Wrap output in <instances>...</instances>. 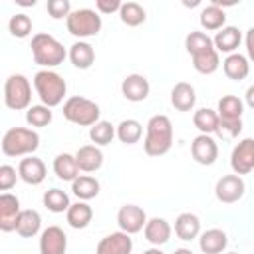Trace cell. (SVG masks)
Wrapping results in <instances>:
<instances>
[{
    "label": "cell",
    "instance_id": "cell-1",
    "mask_svg": "<svg viewBox=\"0 0 254 254\" xmlns=\"http://www.w3.org/2000/svg\"><path fill=\"white\" fill-rule=\"evenodd\" d=\"M173 147V123L167 115L157 113L147 121V135L143 149L149 157H161Z\"/></svg>",
    "mask_w": 254,
    "mask_h": 254
},
{
    "label": "cell",
    "instance_id": "cell-2",
    "mask_svg": "<svg viewBox=\"0 0 254 254\" xmlns=\"http://www.w3.org/2000/svg\"><path fill=\"white\" fill-rule=\"evenodd\" d=\"M32 58L38 65L50 69V67H56L60 65L65 56H69L64 48L62 42H58L52 34H46V32H38L32 36Z\"/></svg>",
    "mask_w": 254,
    "mask_h": 254
},
{
    "label": "cell",
    "instance_id": "cell-3",
    "mask_svg": "<svg viewBox=\"0 0 254 254\" xmlns=\"http://www.w3.org/2000/svg\"><path fill=\"white\" fill-rule=\"evenodd\" d=\"M34 89H36L40 101L52 109L64 101L67 83L60 73H56L52 69H40L34 75Z\"/></svg>",
    "mask_w": 254,
    "mask_h": 254
},
{
    "label": "cell",
    "instance_id": "cell-4",
    "mask_svg": "<svg viewBox=\"0 0 254 254\" xmlns=\"http://www.w3.org/2000/svg\"><path fill=\"white\" fill-rule=\"evenodd\" d=\"M40 147V135L28 127H12L2 137V153L6 157H30Z\"/></svg>",
    "mask_w": 254,
    "mask_h": 254
},
{
    "label": "cell",
    "instance_id": "cell-5",
    "mask_svg": "<svg viewBox=\"0 0 254 254\" xmlns=\"http://www.w3.org/2000/svg\"><path fill=\"white\" fill-rule=\"evenodd\" d=\"M62 113L69 123L79 125V127H93L97 121H101L99 119V115H101L99 105L87 97H81V95H71L69 99H65Z\"/></svg>",
    "mask_w": 254,
    "mask_h": 254
},
{
    "label": "cell",
    "instance_id": "cell-6",
    "mask_svg": "<svg viewBox=\"0 0 254 254\" xmlns=\"http://www.w3.org/2000/svg\"><path fill=\"white\" fill-rule=\"evenodd\" d=\"M4 103L14 111L28 109L32 103V85L30 79L22 73H12L4 83Z\"/></svg>",
    "mask_w": 254,
    "mask_h": 254
},
{
    "label": "cell",
    "instance_id": "cell-7",
    "mask_svg": "<svg viewBox=\"0 0 254 254\" xmlns=\"http://www.w3.org/2000/svg\"><path fill=\"white\" fill-rule=\"evenodd\" d=\"M67 32L75 38H91L97 36L101 30V16L91 8H79L73 10L65 20Z\"/></svg>",
    "mask_w": 254,
    "mask_h": 254
},
{
    "label": "cell",
    "instance_id": "cell-8",
    "mask_svg": "<svg viewBox=\"0 0 254 254\" xmlns=\"http://www.w3.org/2000/svg\"><path fill=\"white\" fill-rule=\"evenodd\" d=\"M244 181L240 175H222L218 181H216V187H214V194L220 202L224 204H234L238 202L242 196H244Z\"/></svg>",
    "mask_w": 254,
    "mask_h": 254
},
{
    "label": "cell",
    "instance_id": "cell-9",
    "mask_svg": "<svg viewBox=\"0 0 254 254\" xmlns=\"http://www.w3.org/2000/svg\"><path fill=\"white\" fill-rule=\"evenodd\" d=\"M230 167L234 175H248L254 171V139L246 137L230 153Z\"/></svg>",
    "mask_w": 254,
    "mask_h": 254
},
{
    "label": "cell",
    "instance_id": "cell-10",
    "mask_svg": "<svg viewBox=\"0 0 254 254\" xmlns=\"http://www.w3.org/2000/svg\"><path fill=\"white\" fill-rule=\"evenodd\" d=\"M117 224H119V230H123L127 234H137L145 228L147 214L137 204H123L117 210Z\"/></svg>",
    "mask_w": 254,
    "mask_h": 254
},
{
    "label": "cell",
    "instance_id": "cell-11",
    "mask_svg": "<svg viewBox=\"0 0 254 254\" xmlns=\"http://www.w3.org/2000/svg\"><path fill=\"white\" fill-rule=\"evenodd\" d=\"M131 252H133V238L123 230L103 236L95 246V254H131Z\"/></svg>",
    "mask_w": 254,
    "mask_h": 254
},
{
    "label": "cell",
    "instance_id": "cell-12",
    "mask_svg": "<svg viewBox=\"0 0 254 254\" xmlns=\"http://www.w3.org/2000/svg\"><path fill=\"white\" fill-rule=\"evenodd\" d=\"M67 252V236L65 232L52 224L40 234V254H65Z\"/></svg>",
    "mask_w": 254,
    "mask_h": 254
},
{
    "label": "cell",
    "instance_id": "cell-13",
    "mask_svg": "<svg viewBox=\"0 0 254 254\" xmlns=\"http://www.w3.org/2000/svg\"><path fill=\"white\" fill-rule=\"evenodd\" d=\"M20 200L12 192H2L0 194V230L2 232H12L16 230V222L20 216Z\"/></svg>",
    "mask_w": 254,
    "mask_h": 254
},
{
    "label": "cell",
    "instance_id": "cell-14",
    "mask_svg": "<svg viewBox=\"0 0 254 254\" xmlns=\"http://www.w3.org/2000/svg\"><path fill=\"white\" fill-rule=\"evenodd\" d=\"M190 153H192V159L198 165H212L218 159V145L210 135H202L200 133L198 137L192 139Z\"/></svg>",
    "mask_w": 254,
    "mask_h": 254
},
{
    "label": "cell",
    "instance_id": "cell-15",
    "mask_svg": "<svg viewBox=\"0 0 254 254\" xmlns=\"http://www.w3.org/2000/svg\"><path fill=\"white\" fill-rule=\"evenodd\" d=\"M151 91V85H149V79L141 73H131L127 75L123 81H121V93L125 99L133 101V103H139V101H145L147 95Z\"/></svg>",
    "mask_w": 254,
    "mask_h": 254
},
{
    "label": "cell",
    "instance_id": "cell-16",
    "mask_svg": "<svg viewBox=\"0 0 254 254\" xmlns=\"http://www.w3.org/2000/svg\"><path fill=\"white\" fill-rule=\"evenodd\" d=\"M46 173H48V169H46L44 161L34 157V155L22 159L20 165H18V175L28 185H40L46 179Z\"/></svg>",
    "mask_w": 254,
    "mask_h": 254
},
{
    "label": "cell",
    "instance_id": "cell-17",
    "mask_svg": "<svg viewBox=\"0 0 254 254\" xmlns=\"http://www.w3.org/2000/svg\"><path fill=\"white\" fill-rule=\"evenodd\" d=\"M196 103V91L190 83L187 81H179L173 85L171 89V105L177 111H190Z\"/></svg>",
    "mask_w": 254,
    "mask_h": 254
},
{
    "label": "cell",
    "instance_id": "cell-18",
    "mask_svg": "<svg viewBox=\"0 0 254 254\" xmlns=\"http://www.w3.org/2000/svg\"><path fill=\"white\" fill-rule=\"evenodd\" d=\"M75 161L79 171L83 173H95L103 165V153L97 145H83L75 153Z\"/></svg>",
    "mask_w": 254,
    "mask_h": 254
},
{
    "label": "cell",
    "instance_id": "cell-19",
    "mask_svg": "<svg viewBox=\"0 0 254 254\" xmlns=\"http://www.w3.org/2000/svg\"><path fill=\"white\" fill-rule=\"evenodd\" d=\"M143 232H145V240H149L153 246H161V244L169 242L173 228H171V224L165 218L155 216V218H149L147 220Z\"/></svg>",
    "mask_w": 254,
    "mask_h": 254
},
{
    "label": "cell",
    "instance_id": "cell-20",
    "mask_svg": "<svg viewBox=\"0 0 254 254\" xmlns=\"http://www.w3.org/2000/svg\"><path fill=\"white\" fill-rule=\"evenodd\" d=\"M212 42H214V48H216L218 54H220V52H224V54H234L236 48H238L240 42H242V34H240V30H238L236 26H224L222 30L216 32V36L212 38Z\"/></svg>",
    "mask_w": 254,
    "mask_h": 254
},
{
    "label": "cell",
    "instance_id": "cell-21",
    "mask_svg": "<svg viewBox=\"0 0 254 254\" xmlns=\"http://www.w3.org/2000/svg\"><path fill=\"white\" fill-rule=\"evenodd\" d=\"M222 69H224V75L228 79H234V81H240L244 79L248 73H250V64H248V58L234 52V54H228L222 62Z\"/></svg>",
    "mask_w": 254,
    "mask_h": 254
},
{
    "label": "cell",
    "instance_id": "cell-22",
    "mask_svg": "<svg viewBox=\"0 0 254 254\" xmlns=\"http://www.w3.org/2000/svg\"><path fill=\"white\" fill-rule=\"evenodd\" d=\"M175 234L181 240H194L200 236V218L192 212H181L175 220Z\"/></svg>",
    "mask_w": 254,
    "mask_h": 254
},
{
    "label": "cell",
    "instance_id": "cell-23",
    "mask_svg": "<svg viewBox=\"0 0 254 254\" xmlns=\"http://www.w3.org/2000/svg\"><path fill=\"white\" fill-rule=\"evenodd\" d=\"M226 244H228V236L220 228H208L198 238V246L204 254H220L226 248Z\"/></svg>",
    "mask_w": 254,
    "mask_h": 254
},
{
    "label": "cell",
    "instance_id": "cell-24",
    "mask_svg": "<svg viewBox=\"0 0 254 254\" xmlns=\"http://www.w3.org/2000/svg\"><path fill=\"white\" fill-rule=\"evenodd\" d=\"M54 173L58 179L62 181H69L73 183L77 177H79V167H77V161H75V155H69V153H60L56 155L54 159Z\"/></svg>",
    "mask_w": 254,
    "mask_h": 254
},
{
    "label": "cell",
    "instance_id": "cell-25",
    "mask_svg": "<svg viewBox=\"0 0 254 254\" xmlns=\"http://www.w3.org/2000/svg\"><path fill=\"white\" fill-rule=\"evenodd\" d=\"M69 60H71V64L77 69H89L93 65V62H95V50H93V46L89 42L79 40V42L71 44V48H69Z\"/></svg>",
    "mask_w": 254,
    "mask_h": 254
},
{
    "label": "cell",
    "instance_id": "cell-26",
    "mask_svg": "<svg viewBox=\"0 0 254 254\" xmlns=\"http://www.w3.org/2000/svg\"><path fill=\"white\" fill-rule=\"evenodd\" d=\"M40 228H42V216H40L38 210L26 208V210L20 212L18 222H16V232H18L20 236L32 238V236H36V234L40 232Z\"/></svg>",
    "mask_w": 254,
    "mask_h": 254
},
{
    "label": "cell",
    "instance_id": "cell-27",
    "mask_svg": "<svg viewBox=\"0 0 254 254\" xmlns=\"http://www.w3.org/2000/svg\"><path fill=\"white\" fill-rule=\"evenodd\" d=\"M65 218H67V224L71 228H77V230L85 228L91 222V218H93V208L85 200H79V202H75V204H71L67 208Z\"/></svg>",
    "mask_w": 254,
    "mask_h": 254
},
{
    "label": "cell",
    "instance_id": "cell-28",
    "mask_svg": "<svg viewBox=\"0 0 254 254\" xmlns=\"http://www.w3.org/2000/svg\"><path fill=\"white\" fill-rule=\"evenodd\" d=\"M218 121H220L218 113H216L214 109H210V107H200V109H196L194 115H192V123H194V127H196L202 135H212V133H216Z\"/></svg>",
    "mask_w": 254,
    "mask_h": 254
},
{
    "label": "cell",
    "instance_id": "cell-29",
    "mask_svg": "<svg viewBox=\"0 0 254 254\" xmlns=\"http://www.w3.org/2000/svg\"><path fill=\"white\" fill-rule=\"evenodd\" d=\"M71 190L79 200H91L99 194V181L91 175H79L73 183H71Z\"/></svg>",
    "mask_w": 254,
    "mask_h": 254
},
{
    "label": "cell",
    "instance_id": "cell-30",
    "mask_svg": "<svg viewBox=\"0 0 254 254\" xmlns=\"http://www.w3.org/2000/svg\"><path fill=\"white\" fill-rule=\"evenodd\" d=\"M242 111H244V103L240 97L236 95H222L218 101V117L220 119H228V121H236L242 119Z\"/></svg>",
    "mask_w": 254,
    "mask_h": 254
},
{
    "label": "cell",
    "instance_id": "cell-31",
    "mask_svg": "<svg viewBox=\"0 0 254 254\" xmlns=\"http://www.w3.org/2000/svg\"><path fill=\"white\" fill-rule=\"evenodd\" d=\"M224 22H226V14H224V10L220 6L210 4V6L202 8V12H200V26L204 30L218 32V30L224 28Z\"/></svg>",
    "mask_w": 254,
    "mask_h": 254
},
{
    "label": "cell",
    "instance_id": "cell-32",
    "mask_svg": "<svg viewBox=\"0 0 254 254\" xmlns=\"http://www.w3.org/2000/svg\"><path fill=\"white\" fill-rule=\"evenodd\" d=\"M218 65H220V58H218L216 48L192 56V67H194L198 73H202V75H210V73H214V71L218 69Z\"/></svg>",
    "mask_w": 254,
    "mask_h": 254
},
{
    "label": "cell",
    "instance_id": "cell-33",
    "mask_svg": "<svg viewBox=\"0 0 254 254\" xmlns=\"http://www.w3.org/2000/svg\"><path fill=\"white\" fill-rule=\"evenodd\" d=\"M115 129H117V139L125 145H135L143 137V125L137 119H123Z\"/></svg>",
    "mask_w": 254,
    "mask_h": 254
},
{
    "label": "cell",
    "instance_id": "cell-34",
    "mask_svg": "<svg viewBox=\"0 0 254 254\" xmlns=\"http://www.w3.org/2000/svg\"><path fill=\"white\" fill-rule=\"evenodd\" d=\"M119 18H121V22L125 26L135 28V26H141L147 20V12L137 2H123L121 4V10H119Z\"/></svg>",
    "mask_w": 254,
    "mask_h": 254
},
{
    "label": "cell",
    "instance_id": "cell-35",
    "mask_svg": "<svg viewBox=\"0 0 254 254\" xmlns=\"http://www.w3.org/2000/svg\"><path fill=\"white\" fill-rule=\"evenodd\" d=\"M44 206L50 212H67V208L71 206L67 192H64L62 189H50L44 192Z\"/></svg>",
    "mask_w": 254,
    "mask_h": 254
},
{
    "label": "cell",
    "instance_id": "cell-36",
    "mask_svg": "<svg viewBox=\"0 0 254 254\" xmlns=\"http://www.w3.org/2000/svg\"><path fill=\"white\" fill-rule=\"evenodd\" d=\"M113 137H117V129L109 123V121H97L93 127H89V139L93 141V145L103 147L109 145L113 141Z\"/></svg>",
    "mask_w": 254,
    "mask_h": 254
},
{
    "label": "cell",
    "instance_id": "cell-37",
    "mask_svg": "<svg viewBox=\"0 0 254 254\" xmlns=\"http://www.w3.org/2000/svg\"><path fill=\"white\" fill-rule=\"evenodd\" d=\"M185 48H187V52L190 56H196V54H202L206 50H212L214 48V42L204 32H190L185 38Z\"/></svg>",
    "mask_w": 254,
    "mask_h": 254
},
{
    "label": "cell",
    "instance_id": "cell-38",
    "mask_svg": "<svg viewBox=\"0 0 254 254\" xmlns=\"http://www.w3.org/2000/svg\"><path fill=\"white\" fill-rule=\"evenodd\" d=\"M26 121L32 127H46V125L52 123V109L48 105H44V103L30 105L26 109Z\"/></svg>",
    "mask_w": 254,
    "mask_h": 254
},
{
    "label": "cell",
    "instance_id": "cell-39",
    "mask_svg": "<svg viewBox=\"0 0 254 254\" xmlns=\"http://www.w3.org/2000/svg\"><path fill=\"white\" fill-rule=\"evenodd\" d=\"M8 30H10V34L14 36V38H26V36H30V32H32V20H30V16H26V14H14L12 18H10V22H8Z\"/></svg>",
    "mask_w": 254,
    "mask_h": 254
},
{
    "label": "cell",
    "instance_id": "cell-40",
    "mask_svg": "<svg viewBox=\"0 0 254 254\" xmlns=\"http://www.w3.org/2000/svg\"><path fill=\"white\" fill-rule=\"evenodd\" d=\"M46 8H48V14H50L54 20H60V18H65V20H67V16L71 14V4H69V0H48Z\"/></svg>",
    "mask_w": 254,
    "mask_h": 254
},
{
    "label": "cell",
    "instance_id": "cell-41",
    "mask_svg": "<svg viewBox=\"0 0 254 254\" xmlns=\"http://www.w3.org/2000/svg\"><path fill=\"white\" fill-rule=\"evenodd\" d=\"M240 131H242V119H236V121L220 119V121H218L216 133H218L222 139H234V137H238Z\"/></svg>",
    "mask_w": 254,
    "mask_h": 254
},
{
    "label": "cell",
    "instance_id": "cell-42",
    "mask_svg": "<svg viewBox=\"0 0 254 254\" xmlns=\"http://www.w3.org/2000/svg\"><path fill=\"white\" fill-rule=\"evenodd\" d=\"M20 179V175L16 173V169L12 167V165H2L0 167V190H10L14 185H16V181Z\"/></svg>",
    "mask_w": 254,
    "mask_h": 254
},
{
    "label": "cell",
    "instance_id": "cell-43",
    "mask_svg": "<svg viewBox=\"0 0 254 254\" xmlns=\"http://www.w3.org/2000/svg\"><path fill=\"white\" fill-rule=\"evenodd\" d=\"M121 4L119 0H97L95 2V8L101 12V14H113V12H119L121 10Z\"/></svg>",
    "mask_w": 254,
    "mask_h": 254
},
{
    "label": "cell",
    "instance_id": "cell-44",
    "mask_svg": "<svg viewBox=\"0 0 254 254\" xmlns=\"http://www.w3.org/2000/svg\"><path fill=\"white\" fill-rule=\"evenodd\" d=\"M244 44H246V54H248V60L254 64V26L246 32L244 36Z\"/></svg>",
    "mask_w": 254,
    "mask_h": 254
},
{
    "label": "cell",
    "instance_id": "cell-45",
    "mask_svg": "<svg viewBox=\"0 0 254 254\" xmlns=\"http://www.w3.org/2000/svg\"><path fill=\"white\" fill-rule=\"evenodd\" d=\"M244 101H246L248 107L254 109V85H250V87L246 89V93H244Z\"/></svg>",
    "mask_w": 254,
    "mask_h": 254
},
{
    "label": "cell",
    "instance_id": "cell-46",
    "mask_svg": "<svg viewBox=\"0 0 254 254\" xmlns=\"http://www.w3.org/2000/svg\"><path fill=\"white\" fill-rule=\"evenodd\" d=\"M143 254H165V252H163L159 246H153V248H147Z\"/></svg>",
    "mask_w": 254,
    "mask_h": 254
},
{
    "label": "cell",
    "instance_id": "cell-47",
    "mask_svg": "<svg viewBox=\"0 0 254 254\" xmlns=\"http://www.w3.org/2000/svg\"><path fill=\"white\" fill-rule=\"evenodd\" d=\"M173 254H194V252H192L190 248H177Z\"/></svg>",
    "mask_w": 254,
    "mask_h": 254
},
{
    "label": "cell",
    "instance_id": "cell-48",
    "mask_svg": "<svg viewBox=\"0 0 254 254\" xmlns=\"http://www.w3.org/2000/svg\"><path fill=\"white\" fill-rule=\"evenodd\" d=\"M226 254H238V252H226Z\"/></svg>",
    "mask_w": 254,
    "mask_h": 254
}]
</instances>
